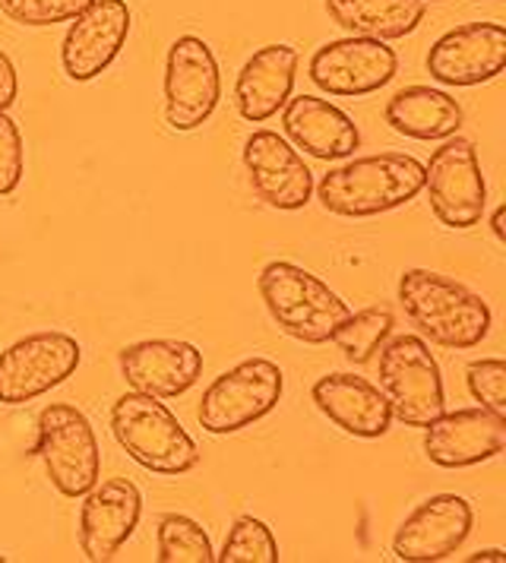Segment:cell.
<instances>
[{"label":"cell","instance_id":"1","mask_svg":"<svg viewBox=\"0 0 506 563\" xmlns=\"http://www.w3.org/2000/svg\"><path fill=\"white\" fill-rule=\"evenodd\" d=\"M399 305L418 333L433 345L465 352L491 333V308L469 285L433 269H405L399 279Z\"/></svg>","mask_w":506,"mask_h":563},{"label":"cell","instance_id":"2","mask_svg":"<svg viewBox=\"0 0 506 563\" xmlns=\"http://www.w3.org/2000/svg\"><path fill=\"white\" fill-rule=\"evenodd\" d=\"M425 190V165L405 153H380L354 158L323 175L317 194L332 216L371 219L399 209Z\"/></svg>","mask_w":506,"mask_h":563},{"label":"cell","instance_id":"3","mask_svg":"<svg viewBox=\"0 0 506 563\" xmlns=\"http://www.w3.org/2000/svg\"><path fill=\"white\" fill-rule=\"evenodd\" d=\"M256 288L278 330L304 345L329 342L336 327L352 313L327 282L285 260L266 263Z\"/></svg>","mask_w":506,"mask_h":563},{"label":"cell","instance_id":"4","mask_svg":"<svg viewBox=\"0 0 506 563\" xmlns=\"http://www.w3.org/2000/svg\"><path fill=\"white\" fill-rule=\"evenodd\" d=\"M111 434L133 460L155 475H184L200 465L194 437L172 409L146 393H124L111 406Z\"/></svg>","mask_w":506,"mask_h":563},{"label":"cell","instance_id":"5","mask_svg":"<svg viewBox=\"0 0 506 563\" xmlns=\"http://www.w3.org/2000/svg\"><path fill=\"white\" fill-rule=\"evenodd\" d=\"M380 384L393 418L405 428H428L447 411L437 358L418 335H396L380 352Z\"/></svg>","mask_w":506,"mask_h":563},{"label":"cell","instance_id":"6","mask_svg":"<svg viewBox=\"0 0 506 563\" xmlns=\"http://www.w3.org/2000/svg\"><path fill=\"white\" fill-rule=\"evenodd\" d=\"M35 456L45 462L51 485L64 497H82L101 475V450L89 418L76 406L57 402L38 415Z\"/></svg>","mask_w":506,"mask_h":563},{"label":"cell","instance_id":"7","mask_svg":"<svg viewBox=\"0 0 506 563\" xmlns=\"http://www.w3.org/2000/svg\"><path fill=\"white\" fill-rule=\"evenodd\" d=\"M282 371L266 358H248L238 367L216 377L202 393L200 418L202 431L209 434H234L256 424L276 409L282 399Z\"/></svg>","mask_w":506,"mask_h":563},{"label":"cell","instance_id":"8","mask_svg":"<svg viewBox=\"0 0 506 563\" xmlns=\"http://www.w3.org/2000/svg\"><path fill=\"white\" fill-rule=\"evenodd\" d=\"M425 190L440 225L453 231L479 225L487 206V184L472 140L455 133L447 136V143L425 165Z\"/></svg>","mask_w":506,"mask_h":563},{"label":"cell","instance_id":"9","mask_svg":"<svg viewBox=\"0 0 506 563\" xmlns=\"http://www.w3.org/2000/svg\"><path fill=\"white\" fill-rule=\"evenodd\" d=\"M222 99V77L212 48L197 35H180L165 60V121L177 133L202 128Z\"/></svg>","mask_w":506,"mask_h":563},{"label":"cell","instance_id":"10","mask_svg":"<svg viewBox=\"0 0 506 563\" xmlns=\"http://www.w3.org/2000/svg\"><path fill=\"white\" fill-rule=\"evenodd\" d=\"M82 349L67 333H32L0 355V402L25 406L74 377Z\"/></svg>","mask_w":506,"mask_h":563},{"label":"cell","instance_id":"11","mask_svg":"<svg viewBox=\"0 0 506 563\" xmlns=\"http://www.w3.org/2000/svg\"><path fill=\"white\" fill-rule=\"evenodd\" d=\"M396 70H399L396 52L386 42L364 35L329 42L310 57V79L323 92L342 99H361L377 92L396 77Z\"/></svg>","mask_w":506,"mask_h":563},{"label":"cell","instance_id":"12","mask_svg":"<svg viewBox=\"0 0 506 563\" xmlns=\"http://www.w3.org/2000/svg\"><path fill=\"white\" fill-rule=\"evenodd\" d=\"M143 512V494L127 478L96 482L82 494L79 507V551L92 563H108L118 558L127 538L136 532Z\"/></svg>","mask_w":506,"mask_h":563},{"label":"cell","instance_id":"13","mask_svg":"<svg viewBox=\"0 0 506 563\" xmlns=\"http://www.w3.org/2000/svg\"><path fill=\"white\" fill-rule=\"evenodd\" d=\"M506 67V29L501 23H465L433 42L428 74L443 86H479Z\"/></svg>","mask_w":506,"mask_h":563},{"label":"cell","instance_id":"14","mask_svg":"<svg viewBox=\"0 0 506 563\" xmlns=\"http://www.w3.org/2000/svg\"><path fill=\"white\" fill-rule=\"evenodd\" d=\"M475 510L459 494L428 497L418 510L405 516L399 532L393 538V554L405 563L443 561L455 554L472 532Z\"/></svg>","mask_w":506,"mask_h":563},{"label":"cell","instance_id":"15","mask_svg":"<svg viewBox=\"0 0 506 563\" xmlns=\"http://www.w3.org/2000/svg\"><path fill=\"white\" fill-rule=\"evenodd\" d=\"M130 35V7L127 0H92L64 35L61 60L67 77L89 82L105 74L124 48Z\"/></svg>","mask_w":506,"mask_h":563},{"label":"cell","instance_id":"16","mask_svg":"<svg viewBox=\"0 0 506 563\" xmlns=\"http://www.w3.org/2000/svg\"><path fill=\"white\" fill-rule=\"evenodd\" d=\"M244 168L251 175L253 194L273 209L295 212L314 197V175L295 146H288L273 130H253L244 143Z\"/></svg>","mask_w":506,"mask_h":563},{"label":"cell","instance_id":"17","mask_svg":"<svg viewBox=\"0 0 506 563\" xmlns=\"http://www.w3.org/2000/svg\"><path fill=\"white\" fill-rule=\"evenodd\" d=\"M506 446V418L497 411L455 409L443 411L425 428V453L440 468H469L501 456Z\"/></svg>","mask_w":506,"mask_h":563},{"label":"cell","instance_id":"18","mask_svg":"<svg viewBox=\"0 0 506 563\" xmlns=\"http://www.w3.org/2000/svg\"><path fill=\"white\" fill-rule=\"evenodd\" d=\"M121 377L136 393L155 399H177L200 380L202 352L184 339H146L133 342L118 355Z\"/></svg>","mask_w":506,"mask_h":563},{"label":"cell","instance_id":"19","mask_svg":"<svg viewBox=\"0 0 506 563\" xmlns=\"http://www.w3.org/2000/svg\"><path fill=\"white\" fill-rule=\"evenodd\" d=\"M301 57L288 45H266L241 67L234 79V108L244 121L263 124L292 99Z\"/></svg>","mask_w":506,"mask_h":563},{"label":"cell","instance_id":"20","mask_svg":"<svg viewBox=\"0 0 506 563\" xmlns=\"http://www.w3.org/2000/svg\"><path fill=\"white\" fill-rule=\"evenodd\" d=\"M317 409L327 415L336 428L345 434L374 440L383 437L393 424V409L383 389L354 374H327L310 389Z\"/></svg>","mask_w":506,"mask_h":563},{"label":"cell","instance_id":"21","mask_svg":"<svg viewBox=\"0 0 506 563\" xmlns=\"http://www.w3.org/2000/svg\"><path fill=\"white\" fill-rule=\"evenodd\" d=\"M282 128L298 150L323 162L349 158L361 146V133L352 118L342 108L314 96L288 99L282 111Z\"/></svg>","mask_w":506,"mask_h":563},{"label":"cell","instance_id":"22","mask_svg":"<svg viewBox=\"0 0 506 563\" xmlns=\"http://www.w3.org/2000/svg\"><path fill=\"white\" fill-rule=\"evenodd\" d=\"M462 121L465 114L453 96L430 86H408L386 102V124L408 140H447Z\"/></svg>","mask_w":506,"mask_h":563},{"label":"cell","instance_id":"23","mask_svg":"<svg viewBox=\"0 0 506 563\" xmlns=\"http://www.w3.org/2000/svg\"><path fill=\"white\" fill-rule=\"evenodd\" d=\"M329 20L349 35L396 42L425 20V0H327Z\"/></svg>","mask_w":506,"mask_h":563},{"label":"cell","instance_id":"24","mask_svg":"<svg viewBox=\"0 0 506 563\" xmlns=\"http://www.w3.org/2000/svg\"><path fill=\"white\" fill-rule=\"evenodd\" d=\"M393 333V310L389 308H364L358 313H349L329 342H336V349L345 355L352 364H367L380 352V345L386 342V335Z\"/></svg>","mask_w":506,"mask_h":563},{"label":"cell","instance_id":"25","mask_svg":"<svg viewBox=\"0 0 506 563\" xmlns=\"http://www.w3.org/2000/svg\"><path fill=\"white\" fill-rule=\"evenodd\" d=\"M158 561L162 563H212V541L197 519L168 512L158 522Z\"/></svg>","mask_w":506,"mask_h":563},{"label":"cell","instance_id":"26","mask_svg":"<svg viewBox=\"0 0 506 563\" xmlns=\"http://www.w3.org/2000/svg\"><path fill=\"white\" fill-rule=\"evenodd\" d=\"M219 563H278V544L273 529L256 519V516H241L226 538Z\"/></svg>","mask_w":506,"mask_h":563},{"label":"cell","instance_id":"27","mask_svg":"<svg viewBox=\"0 0 506 563\" xmlns=\"http://www.w3.org/2000/svg\"><path fill=\"white\" fill-rule=\"evenodd\" d=\"M92 0H0V10L20 26H57L76 20Z\"/></svg>","mask_w":506,"mask_h":563},{"label":"cell","instance_id":"28","mask_svg":"<svg viewBox=\"0 0 506 563\" xmlns=\"http://www.w3.org/2000/svg\"><path fill=\"white\" fill-rule=\"evenodd\" d=\"M469 393L484 409L497 411L506 418V364L501 358H481L469 364L465 371Z\"/></svg>","mask_w":506,"mask_h":563},{"label":"cell","instance_id":"29","mask_svg":"<svg viewBox=\"0 0 506 563\" xmlns=\"http://www.w3.org/2000/svg\"><path fill=\"white\" fill-rule=\"evenodd\" d=\"M25 172L23 133L7 111H0V197H10Z\"/></svg>","mask_w":506,"mask_h":563},{"label":"cell","instance_id":"30","mask_svg":"<svg viewBox=\"0 0 506 563\" xmlns=\"http://www.w3.org/2000/svg\"><path fill=\"white\" fill-rule=\"evenodd\" d=\"M20 92V79H16V67L7 54L0 52V111H7L10 104L16 102Z\"/></svg>","mask_w":506,"mask_h":563},{"label":"cell","instance_id":"31","mask_svg":"<svg viewBox=\"0 0 506 563\" xmlns=\"http://www.w3.org/2000/svg\"><path fill=\"white\" fill-rule=\"evenodd\" d=\"M504 219H506V206H501L497 212H494V219H491V231H494V238L506 244V229H504Z\"/></svg>","mask_w":506,"mask_h":563},{"label":"cell","instance_id":"32","mask_svg":"<svg viewBox=\"0 0 506 563\" xmlns=\"http://www.w3.org/2000/svg\"><path fill=\"white\" fill-rule=\"evenodd\" d=\"M469 561H472V563H481V561L504 563V561H506V554H504V551H497V548H494V551H481V554H472Z\"/></svg>","mask_w":506,"mask_h":563},{"label":"cell","instance_id":"33","mask_svg":"<svg viewBox=\"0 0 506 563\" xmlns=\"http://www.w3.org/2000/svg\"><path fill=\"white\" fill-rule=\"evenodd\" d=\"M0 563H3V554H0Z\"/></svg>","mask_w":506,"mask_h":563}]
</instances>
